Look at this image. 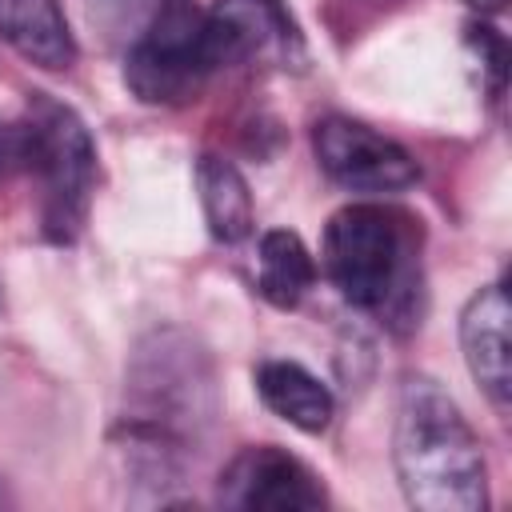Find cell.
<instances>
[{
	"mask_svg": "<svg viewBox=\"0 0 512 512\" xmlns=\"http://www.w3.org/2000/svg\"><path fill=\"white\" fill-rule=\"evenodd\" d=\"M392 464L420 512H480L488 504L484 452L460 404L432 380L408 376L396 396Z\"/></svg>",
	"mask_w": 512,
	"mask_h": 512,
	"instance_id": "cell-1",
	"label": "cell"
},
{
	"mask_svg": "<svg viewBox=\"0 0 512 512\" xmlns=\"http://www.w3.org/2000/svg\"><path fill=\"white\" fill-rule=\"evenodd\" d=\"M220 416V388L208 348L184 328H152L136 340L124 368V404L116 436L184 452L196 448Z\"/></svg>",
	"mask_w": 512,
	"mask_h": 512,
	"instance_id": "cell-2",
	"label": "cell"
},
{
	"mask_svg": "<svg viewBox=\"0 0 512 512\" xmlns=\"http://www.w3.org/2000/svg\"><path fill=\"white\" fill-rule=\"evenodd\" d=\"M324 272L332 288L388 324H416L420 260L416 224L384 204H348L324 228Z\"/></svg>",
	"mask_w": 512,
	"mask_h": 512,
	"instance_id": "cell-3",
	"label": "cell"
},
{
	"mask_svg": "<svg viewBox=\"0 0 512 512\" xmlns=\"http://www.w3.org/2000/svg\"><path fill=\"white\" fill-rule=\"evenodd\" d=\"M28 172L40 180V224L52 244H72L88 220L96 192V144L88 124L48 92H32L24 108Z\"/></svg>",
	"mask_w": 512,
	"mask_h": 512,
	"instance_id": "cell-4",
	"label": "cell"
},
{
	"mask_svg": "<svg viewBox=\"0 0 512 512\" xmlns=\"http://www.w3.org/2000/svg\"><path fill=\"white\" fill-rule=\"evenodd\" d=\"M216 72L196 0H156L148 28L124 60V84L144 104H184Z\"/></svg>",
	"mask_w": 512,
	"mask_h": 512,
	"instance_id": "cell-5",
	"label": "cell"
},
{
	"mask_svg": "<svg viewBox=\"0 0 512 512\" xmlns=\"http://www.w3.org/2000/svg\"><path fill=\"white\" fill-rule=\"evenodd\" d=\"M312 152L316 164L348 192L364 196H388L416 184L420 168L404 144L392 136L352 120V116H324L312 128Z\"/></svg>",
	"mask_w": 512,
	"mask_h": 512,
	"instance_id": "cell-6",
	"label": "cell"
},
{
	"mask_svg": "<svg viewBox=\"0 0 512 512\" xmlns=\"http://www.w3.org/2000/svg\"><path fill=\"white\" fill-rule=\"evenodd\" d=\"M216 500L236 512H316L324 508L320 476L276 444H252L220 472Z\"/></svg>",
	"mask_w": 512,
	"mask_h": 512,
	"instance_id": "cell-7",
	"label": "cell"
},
{
	"mask_svg": "<svg viewBox=\"0 0 512 512\" xmlns=\"http://www.w3.org/2000/svg\"><path fill=\"white\" fill-rule=\"evenodd\" d=\"M204 32L216 68L244 60L288 68L304 60V40L284 0H216V8L204 12Z\"/></svg>",
	"mask_w": 512,
	"mask_h": 512,
	"instance_id": "cell-8",
	"label": "cell"
},
{
	"mask_svg": "<svg viewBox=\"0 0 512 512\" xmlns=\"http://www.w3.org/2000/svg\"><path fill=\"white\" fill-rule=\"evenodd\" d=\"M508 292L504 284H484L472 292V300L460 312V348L472 380L488 396L496 412H508L512 404V344H508Z\"/></svg>",
	"mask_w": 512,
	"mask_h": 512,
	"instance_id": "cell-9",
	"label": "cell"
},
{
	"mask_svg": "<svg viewBox=\"0 0 512 512\" xmlns=\"http://www.w3.org/2000/svg\"><path fill=\"white\" fill-rule=\"evenodd\" d=\"M0 40L48 72H64L76 60V40L60 0H0Z\"/></svg>",
	"mask_w": 512,
	"mask_h": 512,
	"instance_id": "cell-10",
	"label": "cell"
},
{
	"mask_svg": "<svg viewBox=\"0 0 512 512\" xmlns=\"http://www.w3.org/2000/svg\"><path fill=\"white\" fill-rule=\"evenodd\" d=\"M256 392L268 412L300 432H324L332 424V392L296 360H264L256 368Z\"/></svg>",
	"mask_w": 512,
	"mask_h": 512,
	"instance_id": "cell-11",
	"label": "cell"
},
{
	"mask_svg": "<svg viewBox=\"0 0 512 512\" xmlns=\"http://www.w3.org/2000/svg\"><path fill=\"white\" fill-rule=\"evenodd\" d=\"M196 192H200V208L208 220L212 240L220 244H240L252 236L256 224V208H252V192L248 180L240 176V168L224 156H200L196 160Z\"/></svg>",
	"mask_w": 512,
	"mask_h": 512,
	"instance_id": "cell-12",
	"label": "cell"
},
{
	"mask_svg": "<svg viewBox=\"0 0 512 512\" xmlns=\"http://www.w3.org/2000/svg\"><path fill=\"white\" fill-rule=\"evenodd\" d=\"M316 284V264L304 240L288 228H272L256 248V288L276 308H296L304 292Z\"/></svg>",
	"mask_w": 512,
	"mask_h": 512,
	"instance_id": "cell-13",
	"label": "cell"
},
{
	"mask_svg": "<svg viewBox=\"0 0 512 512\" xmlns=\"http://www.w3.org/2000/svg\"><path fill=\"white\" fill-rule=\"evenodd\" d=\"M28 172V128L24 120H0V184Z\"/></svg>",
	"mask_w": 512,
	"mask_h": 512,
	"instance_id": "cell-14",
	"label": "cell"
},
{
	"mask_svg": "<svg viewBox=\"0 0 512 512\" xmlns=\"http://www.w3.org/2000/svg\"><path fill=\"white\" fill-rule=\"evenodd\" d=\"M12 504V496H8V484H4V476H0V508H8Z\"/></svg>",
	"mask_w": 512,
	"mask_h": 512,
	"instance_id": "cell-15",
	"label": "cell"
},
{
	"mask_svg": "<svg viewBox=\"0 0 512 512\" xmlns=\"http://www.w3.org/2000/svg\"><path fill=\"white\" fill-rule=\"evenodd\" d=\"M468 4H476V8H500V0H468Z\"/></svg>",
	"mask_w": 512,
	"mask_h": 512,
	"instance_id": "cell-16",
	"label": "cell"
},
{
	"mask_svg": "<svg viewBox=\"0 0 512 512\" xmlns=\"http://www.w3.org/2000/svg\"><path fill=\"white\" fill-rule=\"evenodd\" d=\"M0 316H4V292H0Z\"/></svg>",
	"mask_w": 512,
	"mask_h": 512,
	"instance_id": "cell-17",
	"label": "cell"
}]
</instances>
